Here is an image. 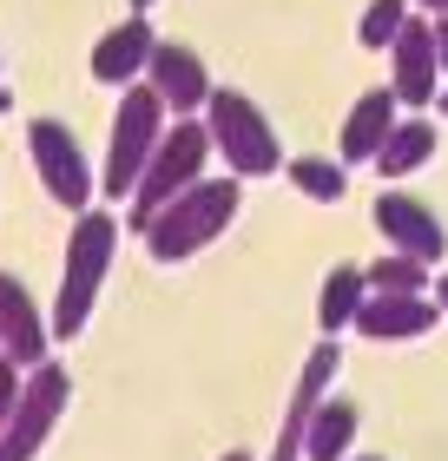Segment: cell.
<instances>
[{
  "label": "cell",
  "mask_w": 448,
  "mask_h": 461,
  "mask_svg": "<svg viewBox=\"0 0 448 461\" xmlns=\"http://www.w3.org/2000/svg\"><path fill=\"white\" fill-rule=\"evenodd\" d=\"M422 7H435V20H442V14H448V0H422Z\"/></svg>",
  "instance_id": "cb8c5ba5"
},
{
  "label": "cell",
  "mask_w": 448,
  "mask_h": 461,
  "mask_svg": "<svg viewBox=\"0 0 448 461\" xmlns=\"http://www.w3.org/2000/svg\"><path fill=\"white\" fill-rule=\"evenodd\" d=\"M284 172H290V185H297V192H304V198H316V204H336V198H343L350 192V178H343V165H336V158H284Z\"/></svg>",
  "instance_id": "ac0fdd59"
},
{
  "label": "cell",
  "mask_w": 448,
  "mask_h": 461,
  "mask_svg": "<svg viewBox=\"0 0 448 461\" xmlns=\"http://www.w3.org/2000/svg\"><path fill=\"white\" fill-rule=\"evenodd\" d=\"M14 402H20V369L0 356V429H7V415H14Z\"/></svg>",
  "instance_id": "44dd1931"
},
{
  "label": "cell",
  "mask_w": 448,
  "mask_h": 461,
  "mask_svg": "<svg viewBox=\"0 0 448 461\" xmlns=\"http://www.w3.org/2000/svg\"><path fill=\"white\" fill-rule=\"evenodd\" d=\"M152 47H159V33L145 27V14L105 27L99 47H93V79H105V86H133V79L145 73V59H152Z\"/></svg>",
  "instance_id": "7c38bea8"
},
{
  "label": "cell",
  "mask_w": 448,
  "mask_h": 461,
  "mask_svg": "<svg viewBox=\"0 0 448 461\" xmlns=\"http://www.w3.org/2000/svg\"><path fill=\"white\" fill-rule=\"evenodd\" d=\"M389 125H396V93L389 86H370V93H356V106L343 119V158H376L382 152V139H389Z\"/></svg>",
  "instance_id": "5bb4252c"
},
{
  "label": "cell",
  "mask_w": 448,
  "mask_h": 461,
  "mask_svg": "<svg viewBox=\"0 0 448 461\" xmlns=\"http://www.w3.org/2000/svg\"><path fill=\"white\" fill-rule=\"evenodd\" d=\"M362 303H370V284H362V270H356V264H336L330 277H324V297H316V323H324V337L350 330Z\"/></svg>",
  "instance_id": "e0dca14e"
},
{
  "label": "cell",
  "mask_w": 448,
  "mask_h": 461,
  "mask_svg": "<svg viewBox=\"0 0 448 461\" xmlns=\"http://www.w3.org/2000/svg\"><path fill=\"white\" fill-rule=\"evenodd\" d=\"M356 422H362L356 402H316L304 422V461H350Z\"/></svg>",
  "instance_id": "9a60e30c"
},
{
  "label": "cell",
  "mask_w": 448,
  "mask_h": 461,
  "mask_svg": "<svg viewBox=\"0 0 448 461\" xmlns=\"http://www.w3.org/2000/svg\"><path fill=\"white\" fill-rule=\"evenodd\" d=\"M435 67H442V73H448V14H442V20H435Z\"/></svg>",
  "instance_id": "7402d4cb"
},
{
  "label": "cell",
  "mask_w": 448,
  "mask_h": 461,
  "mask_svg": "<svg viewBox=\"0 0 448 461\" xmlns=\"http://www.w3.org/2000/svg\"><path fill=\"white\" fill-rule=\"evenodd\" d=\"M0 349H7V363L14 369H40V363H53V323L40 317V303H33V290L14 277V270H0Z\"/></svg>",
  "instance_id": "ba28073f"
},
{
  "label": "cell",
  "mask_w": 448,
  "mask_h": 461,
  "mask_svg": "<svg viewBox=\"0 0 448 461\" xmlns=\"http://www.w3.org/2000/svg\"><path fill=\"white\" fill-rule=\"evenodd\" d=\"M165 139V99L152 86H125L119 93V113H113V145H105V198H125L145 172V158L159 152Z\"/></svg>",
  "instance_id": "5b68a950"
},
{
  "label": "cell",
  "mask_w": 448,
  "mask_h": 461,
  "mask_svg": "<svg viewBox=\"0 0 448 461\" xmlns=\"http://www.w3.org/2000/svg\"><path fill=\"white\" fill-rule=\"evenodd\" d=\"M205 132H211V152L231 165V178H270L284 172V145H277L264 106L238 86H211L205 99Z\"/></svg>",
  "instance_id": "3957f363"
},
{
  "label": "cell",
  "mask_w": 448,
  "mask_h": 461,
  "mask_svg": "<svg viewBox=\"0 0 448 461\" xmlns=\"http://www.w3.org/2000/svg\"><path fill=\"white\" fill-rule=\"evenodd\" d=\"M7 106H14V93H7V86H0V113H7Z\"/></svg>",
  "instance_id": "d4e9b609"
},
{
  "label": "cell",
  "mask_w": 448,
  "mask_h": 461,
  "mask_svg": "<svg viewBox=\"0 0 448 461\" xmlns=\"http://www.w3.org/2000/svg\"><path fill=\"white\" fill-rule=\"evenodd\" d=\"M145 86L165 99V113L198 119V113H205V99H211V73H205L198 47H185V40H159L152 59H145Z\"/></svg>",
  "instance_id": "30bf717a"
},
{
  "label": "cell",
  "mask_w": 448,
  "mask_h": 461,
  "mask_svg": "<svg viewBox=\"0 0 448 461\" xmlns=\"http://www.w3.org/2000/svg\"><path fill=\"white\" fill-rule=\"evenodd\" d=\"M224 461H251V455H224Z\"/></svg>",
  "instance_id": "f1b7e54d"
},
{
  "label": "cell",
  "mask_w": 448,
  "mask_h": 461,
  "mask_svg": "<svg viewBox=\"0 0 448 461\" xmlns=\"http://www.w3.org/2000/svg\"><path fill=\"white\" fill-rule=\"evenodd\" d=\"M402 20H409V0H370L356 20V33H362V47H389V40L402 33Z\"/></svg>",
  "instance_id": "ffe728a7"
},
{
  "label": "cell",
  "mask_w": 448,
  "mask_h": 461,
  "mask_svg": "<svg viewBox=\"0 0 448 461\" xmlns=\"http://www.w3.org/2000/svg\"><path fill=\"white\" fill-rule=\"evenodd\" d=\"M435 106H442V119H448V93H435Z\"/></svg>",
  "instance_id": "484cf974"
},
{
  "label": "cell",
  "mask_w": 448,
  "mask_h": 461,
  "mask_svg": "<svg viewBox=\"0 0 448 461\" xmlns=\"http://www.w3.org/2000/svg\"><path fill=\"white\" fill-rule=\"evenodd\" d=\"M133 7H139V14H145V7H152V0H133Z\"/></svg>",
  "instance_id": "4316f807"
},
{
  "label": "cell",
  "mask_w": 448,
  "mask_h": 461,
  "mask_svg": "<svg viewBox=\"0 0 448 461\" xmlns=\"http://www.w3.org/2000/svg\"><path fill=\"white\" fill-rule=\"evenodd\" d=\"M435 20H422L409 14L402 20V33L389 40V93H396V106H429L435 99Z\"/></svg>",
  "instance_id": "8fae6325"
},
{
  "label": "cell",
  "mask_w": 448,
  "mask_h": 461,
  "mask_svg": "<svg viewBox=\"0 0 448 461\" xmlns=\"http://www.w3.org/2000/svg\"><path fill=\"white\" fill-rule=\"evenodd\" d=\"M376 230L396 244V258H416L422 270H435V264L448 258L442 218H435L422 198H409V192H382V198H376Z\"/></svg>",
  "instance_id": "9c48e42d"
},
{
  "label": "cell",
  "mask_w": 448,
  "mask_h": 461,
  "mask_svg": "<svg viewBox=\"0 0 448 461\" xmlns=\"http://www.w3.org/2000/svg\"><path fill=\"white\" fill-rule=\"evenodd\" d=\"M435 310H442V317H448V270H442V277H435Z\"/></svg>",
  "instance_id": "603a6c76"
},
{
  "label": "cell",
  "mask_w": 448,
  "mask_h": 461,
  "mask_svg": "<svg viewBox=\"0 0 448 461\" xmlns=\"http://www.w3.org/2000/svg\"><path fill=\"white\" fill-rule=\"evenodd\" d=\"M356 461H382V455H356Z\"/></svg>",
  "instance_id": "83f0119b"
},
{
  "label": "cell",
  "mask_w": 448,
  "mask_h": 461,
  "mask_svg": "<svg viewBox=\"0 0 448 461\" xmlns=\"http://www.w3.org/2000/svg\"><path fill=\"white\" fill-rule=\"evenodd\" d=\"M67 369L59 363H40L27 383H20V402L7 415V429H0V461H33L40 442L53 435V422L67 415Z\"/></svg>",
  "instance_id": "8992f818"
},
{
  "label": "cell",
  "mask_w": 448,
  "mask_h": 461,
  "mask_svg": "<svg viewBox=\"0 0 448 461\" xmlns=\"http://www.w3.org/2000/svg\"><path fill=\"white\" fill-rule=\"evenodd\" d=\"M429 158H435V125L422 119V113L396 119V125H389V139H382V152H376L382 178H409V172H422Z\"/></svg>",
  "instance_id": "2e32d148"
},
{
  "label": "cell",
  "mask_w": 448,
  "mask_h": 461,
  "mask_svg": "<svg viewBox=\"0 0 448 461\" xmlns=\"http://www.w3.org/2000/svg\"><path fill=\"white\" fill-rule=\"evenodd\" d=\"M362 284H370V297H422V290H429V270L416 258H376L362 270Z\"/></svg>",
  "instance_id": "d6986e66"
},
{
  "label": "cell",
  "mask_w": 448,
  "mask_h": 461,
  "mask_svg": "<svg viewBox=\"0 0 448 461\" xmlns=\"http://www.w3.org/2000/svg\"><path fill=\"white\" fill-rule=\"evenodd\" d=\"M442 310L429 297H370L356 310V337L370 343H402V337H429Z\"/></svg>",
  "instance_id": "4fadbf2b"
},
{
  "label": "cell",
  "mask_w": 448,
  "mask_h": 461,
  "mask_svg": "<svg viewBox=\"0 0 448 461\" xmlns=\"http://www.w3.org/2000/svg\"><path fill=\"white\" fill-rule=\"evenodd\" d=\"M27 158H33L40 185H47L59 204H73V212L93 204V165H87V152H79L67 119H33L27 125Z\"/></svg>",
  "instance_id": "52a82bcc"
},
{
  "label": "cell",
  "mask_w": 448,
  "mask_h": 461,
  "mask_svg": "<svg viewBox=\"0 0 448 461\" xmlns=\"http://www.w3.org/2000/svg\"><path fill=\"white\" fill-rule=\"evenodd\" d=\"M205 158H211V132H205V119H178V125H165V139H159V152L145 158V172L133 185V230L165 212L178 192H191V185L205 178Z\"/></svg>",
  "instance_id": "277c9868"
},
{
  "label": "cell",
  "mask_w": 448,
  "mask_h": 461,
  "mask_svg": "<svg viewBox=\"0 0 448 461\" xmlns=\"http://www.w3.org/2000/svg\"><path fill=\"white\" fill-rule=\"evenodd\" d=\"M113 250H119V218L113 212H79L73 218V238H67V277H59V303H53V337H79L105 290V270H113Z\"/></svg>",
  "instance_id": "7a4b0ae2"
},
{
  "label": "cell",
  "mask_w": 448,
  "mask_h": 461,
  "mask_svg": "<svg viewBox=\"0 0 448 461\" xmlns=\"http://www.w3.org/2000/svg\"><path fill=\"white\" fill-rule=\"evenodd\" d=\"M231 218H238V178H198L191 192H178L165 204V212L145 218L139 238L159 264H185V258H198Z\"/></svg>",
  "instance_id": "6da1fadb"
}]
</instances>
